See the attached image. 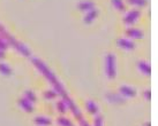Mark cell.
<instances>
[{
    "instance_id": "1",
    "label": "cell",
    "mask_w": 158,
    "mask_h": 126,
    "mask_svg": "<svg viewBox=\"0 0 158 126\" xmlns=\"http://www.w3.org/2000/svg\"><path fill=\"white\" fill-rule=\"evenodd\" d=\"M105 70L109 78L115 77V56L113 54H107L105 59Z\"/></svg>"
},
{
    "instance_id": "2",
    "label": "cell",
    "mask_w": 158,
    "mask_h": 126,
    "mask_svg": "<svg viewBox=\"0 0 158 126\" xmlns=\"http://www.w3.org/2000/svg\"><path fill=\"white\" fill-rule=\"evenodd\" d=\"M140 10H137V9H133L131 10L129 13L125 16L123 18V22L126 23V24H133V23H135L137 21V18L140 17Z\"/></svg>"
},
{
    "instance_id": "3",
    "label": "cell",
    "mask_w": 158,
    "mask_h": 126,
    "mask_svg": "<svg viewBox=\"0 0 158 126\" xmlns=\"http://www.w3.org/2000/svg\"><path fill=\"white\" fill-rule=\"evenodd\" d=\"M120 94L125 97H133V96L136 95V91L135 88H133V87H129V86H121L120 87Z\"/></svg>"
},
{
    "instance_id": "4",
    "label": "cell",
    "mask_w": 158,
    "mask_h": 126,
    "mask_svg": "<svg viewBox=\"0 0 158 126\" xmlns=\"http://www.w3.org/2000/svg\"><path fill=\"white\" fill-rule=\"evenodd\" d=\"M117 44H118L119 47L125 48V49H133L135 48V44L131 41L128 39H125V38H120V39L117 40Z\"/></svg>"
},
{
    "instance_id": "5",
    "label": "cell",
    "mask_w": 158,
    "mask_h": 126,
    "mask_svg": "<svg viewBox=\"0 0 158 126\" xmlns=\"http://www.w3.org/2000/svg\"><path fill=\"white\" fill-rule=\"evenodd\" d=\"M126 33H127V36L132 37V38H136V39H142L143 38V32L139 29H135V28H128L126 30Z\"/></svg>"
},
{
    "instance_id": "6",
    "label": "cell",
    "mask_w": 158,
    "mask_h": 126,
    "mask_svg": "<svg viewBox=\"0 0 158 126\" xmlns=\"http://www.w3.org/2000/svg\"><path fill=\"white\" fill-rule=\"evenodd\" d=\"M19 105L22 107V109H24L28 113H32L34 111V107L31 105V102L27 97H23V99H19Z\"/></svg>"
},
{
    "instance_id": "7",
    "label": "cell",
    "mask_w": 158,
    "mask_h": 126,
    "mask_svg": "<svg viewBox=\"0 0 158 126\" xmlns=\"http://www.w3.org/2000/svg\"><path fill=\"white\" fill-rule=\"evenodd\" d=\"M77 7H79L80 10H85V12H88V10L94 9L95 4H94L92 1H90V0H84V1H82V2H80Z\"/></svg>"
},
{
    "instance_id": "8",
    "label": "cell",
    "mask_w": 158,
    "mask_h": 126,
    "mask_svg": "<svg viewBox=\"0 0 158 126\" xmlns=\"http://www.w3.org/2000/svg\"><path fill=\"white\" fill-rule=\"evenodd\" d=\"M107 99H109L111 102H114V103H123V102H125V97H123L121 94L110 93V94H107Z\"/></svg>"
},
{
    "instance_id": "9",
    "label": "cell",
    "mask_w": 158,
    "mask_h": 126,
    "mask_svg": "<svg viewBox=\"0 0 158 126\" xmlns=\"http://www.w3.org/2000/svg\"><path fill=\"white\" fill-rule=\"evenodd\" d=\"M97 15H98V10H97V9L94 8V9H91V10H88L87 15L84 16L83 21L85 22V23H91V22L97 17Z\"/></svg>"
},
{
    "instance_id": "10",
    "label": "cell",
    "mask_w": 158,
    "mask_h": 126,
    "mask_svg": "<svg viewBox=\"0 0 158 126\" xmlns=\"http://www.w3.org/2000/svg\"><path fill=\"white\" fill-rule=\"evenodd\" d=\"M137 65H139V68H140V70L142 71V72H144L145 74H148V76H150L151 74V69H150L149 64L147 63V62L144 61H141L137 63Z\"/></svg>"
},
{
    "instance_id": "11",
    "label": "cell",
    "mask_w": 158,
    "mask_h": 126,
    "mask_svg": "<svg viewBox=\"0 0 158 126\" xmlns=\"http://www.w3.org/2000/svg\"><path fill=\"white\" fill-rule=\"evenodd\" d=\"M35 123L37 125L40 126H48L51 125V119L50 118H46V117H36L35 118Z\"/></svg>"
},
{
    "instance_id": "12",
    "label": "cell",
    "mask_w": 158,
    "mask_h": 126,
    "mask_svg": "<svg viewBox=\"0 0 158 126\" xmlns=\"http://www.w3.org/2000/svg\"><path fill=\"white\" fill-rule=\"evenodd\" d=\"M87 109H88V111L90 113H92V115H96L97 113H98V105L94 102V101H88L87 102Z\"/></svg>"
},
{
    "instance_id": "13",
    "label": "cell",
    "mask_w": 158,
    "mask_h": 126,
    "mask_svg": "<svg viewBox=\"0 0 158 126\" xmlns=\"http://www.w3.org/2000/svg\"><path fill=\"white\" fill-rule=\"evenodd\" d=\"M0 72H2L4 74L9 76V74H12V69H10L6 63H0Z\"/></svg>"
},
{
    "instance_id": "14",
    "label": "cell",
    "mask_w": 158,
    "mask_h": 126,
    "mask_svg": "<svg viewBox=\"0 0 158 126\" xmlns=\"http://www.w3.org/2000/svg\"><path fill=\"white\" fill-rule=\"evenodd\" d=\"M112 4L114 5V7H115V8L119 9V10H121V12H123V10L126 9L123 0H112Z\"/></svg>"
},
{
    "instance_id": "15",
    "label": "cell",
    "mask_w": 158,
    "mask_h": 126,
    "mask_svg": "<svg viewBox=\"0 0 158 126\" xmlns=\"http://www.w3.org/2000/svg\"><path fill=\"white\" fill-rule=\"evenodd\" d=\"M58 123L61 126H73L72 122L68 120V118H66V117H59L58 118Z\"/></svg>"
},
{
    "instance_id": "16",
    "label": "cell",
    "mask_w": 158,
    "mask_h": 126,
    "mask_svg": "<svg viewBox=\"0 0 158 126\" xmlns=\"http://www.w3.org/2000/svg\"><path fill=\"white\" fill-rule=\"evenodd\" d=\"M129 4L136 5V6H145L147 5V0H127Z\"/></svg>"
},
{
    "instance_id": "17",
    "label": "cell",
    "mask_w": 158,
    "mask_h": 126,
    "mask_svg": "<svg viewBox=\"0 0 158 126\" xmlns=\"http://www.w3.org/2000/svg\"><path fill=\"white\" fill-rule=\"evenodd\" d=\"M57 107H58V110H60L61 113H65L67 109V105H66V102L65 101H59L57 103Z\"/></svg>"
},
{
    "instance_id": "18",
    "label": "cell",
    "mask_w": 158,
    "mask_h": 126,
    "mask_svg": "<svg viewBox=\"0 0 158 126\" xmlns=\"http://www.w3.org/2000/svg\"><path fill=\"white\" fill-rule=\"evenodd\" d=\"M44 96L46 99H54L57 96V92L54 91H45L44 92Z\"/></svg>"
},
{
    "instance_id": "19",
    "label": "cell",
    "mask_w": 158,
    "mask_h": 126,
    "mask_svg": "<svg viewBox=\"0 0 158 126\" xmlns=\"http://www.w3.org/2000/svg\"><path fill=\"white\" fill-rule=\"evenodd\" d=\"M26 96H27V99L30 101V102H35V101H36V96H35V94H34V92L27 91L26 92Z\"/></svg>"
},
{
    "instance_id": "20",
    "label": "cell",
    "mask_w": 158,
    "mask_h": 126,
    "mask_svg": "<svg viewBox=\"0 0 158 126\" xmlns=\"http://www.w3.org/2000/svg\"><path fill=\"white\" fill-rule=\"evenodd\" d=\"M95 126H103V117L102 116H96V118H95Z\"/></svg>"
},
{
    "instance_id": "21",
    "label": "cell",
    "mask_w": 158,
    "mask_h": 126,
    "mask_svg": "<svg viewBox=\"0 0 158 126\" xmlns=\"http://www.w3.org/2000/svg\"><path fill=\"white\" fill-rule=\"evenodd\" d=\"M5 48H7V43L0 38V49L2 51V49H5Z\"/></svg>"
},
{
    "instance_id": "22",
    "label": "cell",
    "mask_w": 158,
    "mask_h": 126,
    "mask_svg": "<svg viewBox=\"0 0 158 126\" xmlns=\"http://www.w3.org/2000/svg\"><path fill=\"white\" fill-rule=\"evenodd\" d=\"M145 96H147V99H148V100H150V91H145Z\"/></svg>"
},
{
    "instance_id": "23",
    "label": "cell",
    "mask_w": 158,
    "mask_h": 126,
    "mask_svg": "<svg viewBox=\"0 0 158 126\" xmlns=\"http://www.w3.org/2000/svg\"><path fill=\"white\" fill-rule=\"evenodd\" d=\"M2 57H5V53H4V51L0 49V59H2Z\"/></svg>"
},
{
    "instance_id": "24",
    "label": "cell",
    "mask_w": 158,
    "mask_h": 126,
    "mask_svg": "<svg viewBox=\"0 0 158 126\" xmlns=\"http://www.w3.org/2000/svg\"><path fill=\"white\" fill-rule=\"evenodd\" d=\"M145 126H150V123L148 122V123H145Z\"/></svg>"
}]
</instances>
